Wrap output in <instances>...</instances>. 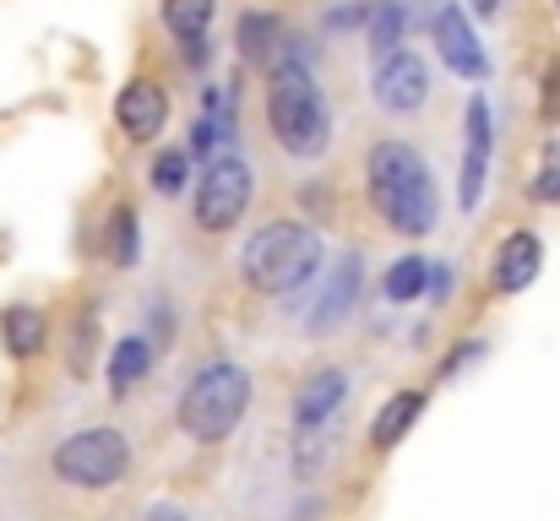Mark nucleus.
Wrapping results in <instances>:
<instances>
[{"label": "nucleus", "instance_id": "obj_16", "mask_svg": "<svg viewBox=\"0 0 560 521\" xmlns=\"http://www.w3.org/2000/svg\"><path fill=\"white\" fill-rule=\"evenodd\" d=\"M148 369H153V343H148V338H120L115 353H109L104 380H109V391H115V396H126L137 380H148Z\"/></svg>", "mask_w": 560, "mask_h": 521}, {"label": "nucleus", "instance_id": "obj_29", "mask_svg": "<svg viewBox=\"0 0 560 521\" xmlns=\"http://www.w3.org/2000/svg\"><path fill=\"white\" fill-rule=\"evenodd\" d=\"M148 521H190V517L180 511V506H153V511H148Z\"/></svg>", "mask_w": 560, "mask_h": 521}, {"label": "nucleus", "instance_id": "obj_11", "mask_svg": "<svg viewBox=\"0 0 560 521\" xmlns=\"http://www.w3.org/2000/svg\"><path fill=\"white\" fill-rule=\"evenodd\" d=\"M539 267H545V245H539V234H506L501 239V250H495V267H490V283H495V294H523L534 277H539Z\"/></svg>", "mask_w": 560, "mask_h": 521}, {"label": "nucleus", "instance_id": "obj_14", "mask_svg": "<svg viewBox=\"0 0 560 521\" xmlns=\"http://www.w3.org/2000/svg\"><path fill=\"white\" fill-rule=\"evenodd\" d=\"M223 137H234V87H207V104H201V120H196V137H190V153H212L223 158Z\"/></svg>", "mask_w": 560, "mask_h": 521}, {"label": "nucleus", "instance_id": "obj_27", "mask_svg": "<svg viewBox=\"0 0 560 521\" xmlns=\"http://www.w3.org/2000/svg\"><path fill=\"white\" fill-rule=\"evenodd\" d=\"M545 87H550V93H545V109H550V115H560V60L550 66V82H545Z\"/></svg>", "mask_w": 560, "mask_h": 521}, {"label": "nucleus", "instance_id": "obj_5", "mask_svg": "<svg viewBox=\"0 0 560 521\" xmlns=\"http://www.w3.org/2000/svg\"><path fill=\"white\" fill-rule=\"evenodd\" d=\"M55 478H66L71 489H115L131 467V446L120 429L98 424V429H77L55 446Z\"/></svg>", "mask_w": 560, "mask_h": 521}, {"label": "nucleus", "instance_id": "obj_26", "mask_svg": "<svg viewBox=\"0 0 560 521\" xmlns=\"http://www.w3.org/2000/svg\"><path fill=\"white\" fill-rule=\"evenodd\" d=\"M479 353H485V343H479V338H468V343H457V353H452V358L441 364V375H457V369H463V364H474Z\"/></svg>", "mask_w": 560, "mask_h": 521}, {"label": "nucleus", "instance_id": "obj_9", "mask_svg": "<svg viewBox=\"0 0 560 521\" xmlns=\"http://www.w3.org/2000/svg\"><path fill=\"white\" fill-rule=\"evenodd\" d=\"M430 33H435V49H441L446 71H457L468 82H485L490 76V55L479 49V38H474V27H468V16L457 5H441V16L430 22Z\"/></svg>", "mask_w": 560, "mask_h": 521}, {"label": "nucleus", "instance_id": "obj_8", "mask_svg": "<svg viewBox=\"0 0 560 521\" xmlns=\"http://www.w3.org/2000/svg\"><path fill=\"white\" fill-rule=\"evenodd\" d=\"M430 98V71L413 49H397L386 60H375V104L386 115H419Z\"/></svg>", "mask_w": 560, "mask_h": 521}, {"label": "nucleus", "instance_id": "obj_30", "mask_svg": "<svg viewBox=\"0 0 560 521\" xmlns=\"http://www.w3.org/2000/svg\"><path fill=\"white\" fill-rule=\"evenodd\" d=\"M501 5H506V0H474V11H479V16H501Z\"/></svg>", "mask_w": 560, "mask_h": 521}, {"label": "nucleus", "instance_id": "obj_28", "mask_svg": "<svg viewBox=\"0 0 560 521\" xmlns=\"http://www.w3.org/2000/svg\"><path fill=\"white\" fill-rule=\"evenodd\" d=\"M446 288H452V272H446V267H435V272H430V294H435V299H446Z\"/></svg>", "mask_w": 560, "mask_h": 521}, {"label": "nucleus", "instance_id": "obj_7", "mask_svg": "<svg viewBox=\"0 0 560 521\" xmlns=\"http://www.w3.org/2000/svg\"><path fill=\"white\" fill-rule=\"evenodd\" d=\"M360 288H365V261H360V250H349V256L332 261V272H327V283H322V294H316V310L305 316V332H311V338L338 332V327L349 321V310L360 305Z\"/></svg>", "mask_w": 560, "mask_h": 521}, {"label": "nucleus", "instance_id": "obj_10", "mask_svg": "<svg viewBox=\"0 0 560 521\" xmlns=\"http://www.w3.org/2000/svg\"><path fill=\"white\" fill-rule=\"evenodd\" d=\"M115 120H120V131H126L131 142H153V137L164 131V120H170V98H164V87L148 82V76L126 82L120 98H115Z\"/></svg>", "mask_w": 560, "mask_h": 521}, {"label": "nucleus", "instance_id": "obj_22", "mask_svg": "<svg viewBox=\"0 0 560 521\" xmlns=\"http://www.w3.org/2000/svg\"><path fill=\"white\" fill-rule=\"evenodd\" d=\"M186 174H190V147H170V153H159V164H153V190H159V196H180V190H186Z\"/></svg>", "mask_w": 560, "mask_h": 521}, {"label": "nucleus", "instance_id": "obj_15", "mask_svg": "<svg viewBox=\"0 0 560 521\" xmlns=\"http://www.w3.org/2000/svg\"><path fill=\"white\" fill-rule=\"evenodd\" d=\"M424 413V391H397L381 413H375V424H371V446L375 451H392L408 429H413V418Z\"/></svg>", "mask_w": 560, "mask_h": 521}, {"label": "nucleus", "instance_id": "obj_31", "mask_svg": "<svg viewBox=\"0 0 560 521\" xmlns=\"http://www.w3.org/2000/svg\"><path fill=\"white\" fill-rule=\"evenodd\" d=\"M556 5H560V0H556Z\"/></svg>", "mask_w": 560, "mask_h": 521}, {"label": "nucleus", "instance_id": "obj_18", "mask_svg": "<svg viewBox=\"0 0 560 521\" xmlns=\"http://www.w3.org/2000/svg\"><path fill=\"white\" fill-rule=\"evenodd\" d=\"M240 55L250 66H272V55H278V22L267 11H245L240 16Z\"/></svg>", "mask_w": 560, "mask_h": 521}, {"label": "nucleus", "instance_id": "obj_1", "mask_svg": "<svg viewBox=\"0 0 560 521\" xmlns=\"http://www.w3.org/2000/svg\"><path fill=\"white\" fill-rule=\"evenodd\" d=\"M371 201L375 212L397 228V234H430L441 217V196L435 179L424 169V158L402 142H381L371 147Z\"/></svg>", "mask_w": 560, "mask_h": 521}, {"label": "nucleus", "instance_id": "obj_23", "mask_svg": "<svg viewBox=\"0 0 560 521\" xmlns=\"http://www.w3.org/2000/svg\"><path fill=\"white\" fill-rule=\"evenodd\" d=\"M109 256H115V267H137V256H142V245H137V212H131V206H120V212H115Z\"/></svg>", "mask_w": 560, "mask_h": 521}, {"label": "nucleus", "instance_id": "obj_25", "mask_svg": "<svg viewBox=\"0 0 560 521\" xmlns=\"http://www.w3.org/2000/svg\"><path fill=\"white\" fill-rule=\"evenodd\" d=\"M392 5L408 16V27H419V22H435V16H441V5H435V0H392Z\"/></svg>", "mask_w": 560, "mask_h": 521}, {"label": "nucleus", "instance_id": "obj_6", "mask_svg": "<svg viewBox=\"0 0 560 521\" xmlns=\"http://www.w3.org/2000/svg\"><path fill=\"white\" fill-rule=\"evenodd\" d=\"M245 206H250V164L234 158V153L212 158L196 179V223L207 234H223L229 223L245 217Z\"/></svg>", "mask_w": 560, "mask_h": 521}, {"label": "nucleus", "instance_id": "obj_17", "mask_svg": "<svg viewBox=\"0 0 560 521\" xmlns=\"http://www.w3.org/2000/svg\"><path fill=\"white\" fill-rule=\"evenodd\" d=\"M44 338H49V327H44V316L33 305H5V316H0V343H5V353L33 358L44 347Z\"/></svg>", "mask_w": 560, "mask_h": 521}, {"label": "nucleus", "instance_id": "obj_3", "mask_svg": "<svg viewBox=\"0 0 560 521\" xmlns=\"http://www.w3.org/2000/svg\"><path fill=\"white\" fill-rule=\"evenodd\" d=\"M240 272L256 294H294L322 272V234L305 223H267L245 239Z\"/></svg>", "mask_w": 560, "mask_h": 521}, {"label": "nucleus", "instance_id": "obj_19", "mask_svg": "<svg viewBox=\"0 0 560 521\" xmlns=\"http://www.w3.org/2000/svg\"><path fill=\"white\" fill-rule=\"evenodd\" d=\"M419 294H430V261L424 256H402L386 272V299L392 305H413Z\"/></svg>", "mask_w": 560, "mask_h": 521}, {"label": "nucleus", "instance_id": "obj_2", "mask_svg": "<svg viewBox=\"0 0 560 521\" xmlns=\"http://www.w3.org/2000/svg\"><path fill=\"white\" fill-rule=\"evenodd\" d=\"M267 120H272V137H278L283 153H294V158H316V153H327L332 115H327V98H322L316 76H311L300 60H278V66H272Z\"/></svg>", "mask_w": 560, "mask_h": 521}, {"label": "nucleus", "instance_id": "obj_4", "mask_svg": "<svg viewBox=\"0 0 560 521\" xmlns=\"http://www.w3.org/2000/svg\"><path fill=\"white\" fill-rule=\"evenodd\" d=\"M250 407V375L234 358H212L180 391V429L196 440H229Z\"/></svg>", "mask_w": 560, "mask_h": 521}, {"label": "nucleus", "instance_id": "obj_21", "mask_svg": "<svg viewBox=\"0 0 560 521\" xmlns=\"http://www.w3.org/2000/svg\"><path fill=\"white\" fill-rule=\"evenodd\" d=\"M365 22H371V49H375V60H386V55H397V49H402V38H408V16H402V11H397L392 0H381V5H375Z\"/></svg>", "mask_w": 560, "mask_h": 521}, {"label": "nucleus", "instance_id": "obj_13", "mask_svg": "<svg viewBox=\"0 0 560 521\" xmlns=\"http://www.w3.org/2000/svg\"><path fill=\"white\" fill-rule=\"evenodd\" d=\"M343 396H349V375H343V369H316V375L300 386V396H294V424H300V429H322V424L338 413Z\"/></svg>", "mask_w": 560, "mask_h": 521}, {"label": "nucleus", "instance_id": "obj_12", "mask_svg": "<svg viewBox=\"0 0 560 521\" xmlns=\"http://www.w3.org/2000/svg\"><path fill=\"white\" fill-rule=\"evenodd\" d=\"M485 169H490V104H485V98H468V153H463V185H457L463 212L479 206Z\"/></svg>", "mask_w": 560, "mask_h": 521}, {"label": "nucleus", "instance_id": "obj_20", "mask_svg": "<svg viewBox=\"0 0 560 521\" xmlns=\"http://www.w3.org/2000/svg\"><path fill=\"white\" fill-rule=\"evenodd\" d=\"M212 5H218V0H164V27H170L180 44H196V38H207Z\"/></svg>", "mask_w": 560, "mask_h": 521}, {"label": "nucleus", "instance_id": "obj_24", "mask_svg": "<svg viewBox=\"0 0 560 521\" xmlns=\"http://www.w3.org/2000/svg\"><path fill=\"white\" fill-rule=\"evenodd\" d=\"M534 196H539V201H560V142L545 147V164L534 174Z\"/></svg>", "mask_w": 560, "mask_h": 521}]
</instances>
